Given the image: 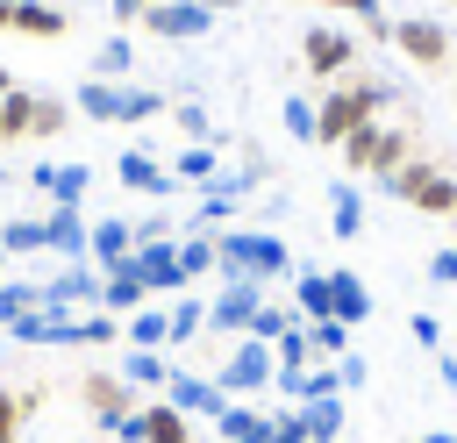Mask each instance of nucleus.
I'll list each match as a JSON object with an SVG mask.
<instances>
[{"label":"nucleus","mask_w":457,"mask_h":443,"mask_svg":"<svg viewBox=\"0 0 457 443\" xmlns=\"http://www.w3.org/2000/svg\"><path fill=\"white\" fill-rule=\"evenodd\" d=\"M214 272L221 279H257V286H271V279H293V250L271 236V229H214Z\"/></svg>","instance_id":"nucleus-1"},{"label":"nucleus","mask_w":457,"mask_h":443,"mask_svg":"<svg viewBox=\"0 0 457 443\" xmlns=\"http://www.w3.org/2000/svg\"><path fill=\"white\" fill-rule=\"evenodd\" d=\"M378 193H393V200H400V207H414V214L457 222V179H450L436 157H407V164H400V179H393V186H378Z\"/></svg>","instance_id":"nucleus-2"},{"label":"nucleus","mask_w":457,"mask_h":443,"mask_svg":"<svg viewBox=\"0 0 457 443\" xmlns=\"http://www.w3.org/2000/svg\"><path fill=\"white\" fill-rule=\"evenodd\" d=\"M386 43H393L414 71H450V64H457V43H450V29H443L436 14H400Z\"/></svg>","instance_id":"nucleus-3"},{"label":"nucleus","mask_w":457,"mask_h":443,"mask_svg":"<svg viewBox=\"0 0 457 443\" xmlns=\"http://www.w3.org/2000/svg\"><path fill=\"white\" fill-rule=\"evenodd\" d=\"M300 64H307V79L343 86V79L357 71V36H350V29H328V21H307V36H300Z\"/></svg>","instance_id":"nucleus-4"},{"label":"nucleus","mask_w":457,"mask_h":443,"mask_svg":"<svg viewBox=\"0 0 457 443\" xmlns=\"http://www.w3.org/2000/svg\"><path fill=\"white\" fill-rule=\"evenodd\" d=\"M271 379H278V357H271V343H257V336H236L228 357H221V372H214V386H221L228 400H250V393H264Z\"/></svg>","instance_id":"nucleus-5"},{"label":"nucleus","mask_w":457,"mask_h":443,"mask_svg":"<svg viewBox=\"0 0 457 443\" xmlns=\"http://www.w3.org/2000/svg\"><path fill=\"white\" fill-rule=\"evenodd\" d=\"M364 121H378V114L364 107L357 71H350L343 86H321V100H314V143H336V150H343V136H350V129H364Z\"/></svg>","instance_id":"nucleus-6"},{"label":"nucleus","mask_w":457,"mask_h":443,"mask_svg":"<svg viewBox=\"0 0 457 443\" xmlns=\"http://www.w3.org/2000/svg\"><path fill=\"white\" fill-rule=\"evenodd\" d=\"M257 307H264V286L257 279H221V293L207 300V336H250V322H257Z\"/></svg>","instance_id":"nucleus-7"},{"label":"nucleus","mask_w":457,"mask_h":443,"mask_svg":"<svg viewBox=\"0 0 457 443\" xmlns=\"http://www.w3.org/2000/svg\"><path fill=\"white\" fill-rule=\"evenodd\" d=\"M79 400H86V414L100 422V429H114V422H129L143 400H136V386L114 372V364H93L86 379H79Z\"/></svg>","instance_id":"nucleus-8"},{"label":"nucleus","mask_w":457,"mask_h":443,"mask_svg":"<svg viewBox=\"0 0 457 443\" xmlns=\"http://www.w3.org/2000/svg\"><path fill=\"white\" fill-rule=\"evenodd\" d=\"M129 272L150 286V300H179V293H193V286L179 279V243H171V236H157V243H136Z\"/></svg>","instance_id":"nucleus-9"},{"label":"nucleus","mask_w":457,"mask_h":443,"mask_svg":"<svg viewBox=\"0 0 457 443\" xmlns=\"http://www.w3.org/2000/svg\"><path fill=\"white\" fill-rule=\"evenodd\" d=\"M143 36H157V43H193V36H207L214 29V14L200 7V0H164V7H143V21H136Z\"/></svg>","instance_id":"nucleus-10"},{"label":"nucleus","mask_w":457,"mask_h":443,"mask_svg":"<svg viewBox=\"0 0 457 443\" xmlns=\"http://www.w3.org/2000/svg\"><path fill=\"white\" fill-rule=\"evenodd\" d=\"M43 307H57V314L100 307V272H93V264H57V272L43 279Z\"/></svg>","instance_id":"nucleus-11"},{"label":"nucleus","mask_w":457,"mask_h":443,"mask_svg":"<svg viewBox=\"0 0 457 443\" xmlns=\"http://www.w3.org/2000/svg\"><path fill=\"white\" fill-rule=\"evenodd\" d=\"M114 186L150 193V200H171V193H179L171 164H164V157H150V150H121V157H114Z\"/></svg>","instance_id":"nucleus-12"},{"label":"nucleus","mask_w":457,"mask_h":443,"mask_svg":"<svg viewBox=\"0 0 457 443\" xmlns=\"http://www.w3.org/2000/svg\"><path fill=\"white\" fill-rule=\"evenodd\" d=\"M29 186L50 193V207H86V193H93V164H79V157H64V164H36Z\"/></svg>","instance_id":"nucleus-13"},{"label":"nucleus","mask_w":457,"mask_h":443,"mask_svg":"<svg viewBox=\"0 0 457 443\" xmlns=\"http://www.w3.org/2000/svg\"><path fill=\"white\" fill-rule=\"evenodd\" d=\"M164 400H171L179 414H207V422H214V414L228 407V393H221L214 379H200V372H186V364H171V379H164Z\"/></svg>","instance_id":"nucleus-14"},{"label":"nucleus","mask_w":457,"mask_h":443,"mask_svg":"<svg viewBox=\"0 0 457 443\" xmlns=\"http://www.w3.org/2000/svg\"><path fill=\"white\" fill-rule=\"evenodd\" d=\"M43 236H50V257H57V264H86L93 222H86L79 207H50V214H43Z\"/></svg>","instance_id":"nucleus-15"},{"label":"nucleus","mask_w":457,"mask_h":443,"mask_svg":"<svg viewBox=\"0 0 457 443\" xmlns=\"http://www.w3.org/2000/svg\"><path fill=\"white\" fill-rule=\"evenodd\" d=\"M129 257H136V222L100 214V222H93V243H86V264H93V272H114V264H129Z\"/></svg>","instance_id":"nucleus-16"},{"label":"nucleus","mask_w":457,"mask_h":443,"mask_svg":"<svg viewBox=\"0 0 457 443\" xmlns=\"http://www.w3.org/2000/svg\"><path fill=\"white\" fill-rule=\"evenodd\" d=\"M121 343L129 350H171V300H150L121 322Z\"/></svg>","instance_id":"nucleus-17"},{"label":"nucleus","mask_w":457,"mask_h":443,"mask_svg":"<svg viewBox=\"0 0 457 443\" xmlns=\"http://www.w3.org/2000/svg\"><path fill=\"white\" fill-rule=\"evenodd\" d=\"M14 36H29V43H64V36H71V14L50 7V0H14Z\"/></svg>","instance_id":"nucleus-18"},{"label":"nucleus","mask_w":457,"mask_h":443,"mask_svg":"<svg viewBox=\"0 0 457 443\" xmlns=\"http://www.w3.org/2000/svg\"><path fill=\"white\" fill-rule=\"evenodd\" d=\"M100 307H107L114 322H129L136 307H150V286H143L129 264H114V272H100Z\"/></svg>","instance_id":"nucleus-19"},{"label":"nucleus","mask_w":457,"mask_h":443,"mask_svg":"<svg viewBox=\"0 0 457 443\" xmlns=\"http://www.w3.org/2000/svg\"><path fill=\"white\" fill-rule=\"evenodd\" d=\"M271 422H278V414H264V407H250V400H228V407L214 414L221 443H264V436H271Z\"/></svg>","instance_id":"nucleus-20"},{"label":"nucleus","mask_w":457,"mask_h":443,"mask_svg":"<svg viewBox=\"0 0 457 443\" xmlns=\"http://www.w3.org/2000/svg\"><path fill=\"white\" fill-rule=\"evenodd\" d=\"M71 107H79L86 121H100V129H121V86H107V79H79Z\"/></svg>","instance_id":"nucleus-21"},{"label":"nucleus","mask_w":457,"mask_h":443,"mask_svg":"<svg viewBox=\"0 0 457 443\" xmlns=\"http://www.w3.org/2000/svg\"><path fill=\"white\" fill-rule=\"evenodd\" d=\"M171 179H179V186L221 179V143H179V150H171Z\"/></svg>","instance_id":"nucleus-22"},{"label":"nucleus","mask_w":457,"mask_h":443,"mask_svg":"<svg viewBox=\"0 0 457 443\" xmlns=\"http://www.w3.org/2000/svg\"><path fill=\"white\" fill-rule=\"evenodd\" d=\"M328 300H336V322H350V329L371 314V286H364L350 264H336V272H328Z\"/></svg>","instance_id":"nucleus-23"},{"label":"nucleus","mask_w":457,"mask_h":443,"mask_svg":"<svg viewBox=\"0 0 457 443\" xmlns=\"http://www.w3.org/2000/svg\"><path fill=\"white\" fill-rule=\"evenodd\" d=\"M114 372H121L129 386H150V393H164V379H171V357H164V350H129V343H121Z\"/></svg>","instance_id":"nucleus-24"},{"label":"nucleus","mask_w":457,"mask_h":443,"mask_svg":"<svg viewBox=\"0 0 457 443\" xmlns=\"http://www.w3.org/2000/svg\"><path fill=\"white\" fill-rule=\"evenodd\" d=\"M328 229H336V243H350L357 229H364V186H328Z\"/></svg>","instance_id":"nucleus-25"},{"label":"nucleus","mask_w":457,"mask_h":443,"mask_svg":"<svg viewBox=\"0 0 457 443\" xmlns=\"http://www.w3.org/2000/svg\"><path fill=\"white\" fill-rule=\"evenodd\" d=\"M293 314H300V322H328V314H336L328 272H293Z\"/></svg>","instance_id":"nucleus-26"},{"label":"nucleus","mask_w":457,"mask_h":443,"mask_svg":"<svg viewBox=\"0 0 457 443\" xmlns=\"http://www.w3.org/2000/svg\"><path fill=\"white\" fill-rule=\"evenodd\" d=\"M143 443H193V414H179L171 400L143 407Z\"/></svg>","instance_id":"nucleus-27"},{"label":"nucleus","mask_w":457,"mask_h":443,"mask_svg":"<svg viewBox=\"0 0 457 443\" xmlns=\"http://www.w3.org/2000/svg\"><path fill=\"white\" fill-rule=\"evenodd\" d=\"M407 157H414V136H407V129H378V150H371V179H378V186H393Z\"/></svg>","instance_id":"nucleus-28"},{"label":"nucleus","mask_w":457,"mask_h":443,"mask_svg":"<svg viewBox=\"0 0 457 443\" xmlns=\"http://www.w3.org/2000/svg\"><path fill=\"white\" fill-rule=\"evenodd\" d=\"M214 264H221V257H214V229H193V236L179 243V279L200 286V279H214Z\"/></svg>","instance_id":"nucleus-29"},{"label":"nucleus","mask_w":457,"mask_h":443,"mask_svg":"<svg viewBox=\"0 0 457 443\" xmlns=\"http://www.w3.org/2000/svg\"><path fill=\"white\" fill-rule=\"evenodd\" d=\"M36 307H43V279H0V336Z\"/></svg>","instance_id":"nucleus-30"},{"label":"nucleus","mask_w":457,"mask_h":443,"mask_svg":"<svg viewBox=\"0 0 457 443\" xmlns=\"http://www.w3.org/2000/svg\"><path fill=\"white\" fill-rule=\"evenodd\" d=\"M136 71V50H129V36H107L100 50H93V64H86V79H107V86H121Z\"/></svg>","instance_id":"nucleus-31"},{"label":"nucleus","mask_w":457,"mask_h":443,"mask_svg":"<svg viewBox=\"0 0 457 443\" xmlns=\"http://www.w3.org/2000/svg\"><path fill=\"white\" fill-rule=\"evenodd\" d=\"M164 114H171V129H179L186 143H221V136H228V129H214V121H207V107H200V100H171Z\"/></svg>","instance_id":"nucleus-32"},{"label":"nucleus","mask_w":457,"mask_h":443,"mask_svg":"<svg viewBox=\"0 0 457 443\" xmlns=\"http://www.w3.org/2000/svg\"><path fill=\"white\" fill-rule=\"evenodd\" d=\"M29 121H36V93H29V86H7V93H0V129H7V143H21Z\"/></svg>","instance_id":"nucleus-33"},{"label":"nucleus","mask_w":457,"mask_h":443,"mask_svg":"<svg viewBox=\"0 0 457 443\" xmlns=\"http://www.w3.org/2000/svg\"><path fill=\"white\" fill-rule=\"evenodd\" d=\"M71 114H79V107H71L64 93H36V121H29V136H43V143H50V136H64V129H71Z\"/></svg>","instance_id":"nucleus-34"},{"label":"nucleus","mask_w":457,"mask_h":443,"mask_svg":"<svg viewBox=\"0 0 457 443\" xmlns=\"http://www.w3.org/2000/svg\"><path fill=\"white\" fill-rule=\"evenodd\" d=\"M300 414H307V443H336V436H343V393H328V400H307Z\"/></svg>","instance_id":"nucleus-35"},{"label":"nucleus","mask_w":457,"mask_h":443,"mask_svg":"<svg viewBox=\"0 0 457 443\" xmlns=\"http://www.w3.org/2000/svg\"><path fill=\"white\" fill-rule=\"evenodd\" d=\"M171 100L157 93V86H121V129H136V121H157Z\"/></svg>","instance_id":"nucleus-36"},{"label":"nucleus","mask_w":457,"mask_h":443,"mask_svg":"<svg viewBox=\"0 0 457 443\" xmlns=\"http://www.w3.org/2000/svg\"><path fill=\"white\" fill-rule=\"evenodd\" d=\"M307 343H314V357L321 364H336V357H350V322H307Z\"/></svg>","instance_id":"nucleus-37"},{"label":"nucleus","mask_w":457,"mask_h":443,"mask_svg":"<svg viewBox=\"0 0 457 443\" xmlns=\"http://www.w3.org/2000/svg\"><path fill=\"white\" fill-rule=\"evenodd\" d=\"M200 329H207V300L179 293V300H171V350H179V343H193Z\"/></svg>","instance_id":"nucleus-38"},{"label":"nucleus","mask_w":457,"mask_h":443,"mask_svg":"<svg viewBox=\"0 0 457 443\" xmlns=\"http://www.w3.org/2000/svg\"><path fill=\"white\" fill-rule=\"evenodd\" d=\"M378 129H386V121H364V129H350V136H343V171H371V150H378Z\"/></svg>","instance_id":"nucleus-39"},{"label":"nucleus","mask_w":457,"mask_h":443,"mask_svg":"<svg viewBox=\"0 0 457 443\" xmlns=\"http://www.w3.org/2000/svg\"><path fill=\"white\" fill-rule=\"evenodd\" d=\"M0 243H7V257H36V250H50L43 222H0Z\"/></svg>","instance_id":"nucleus-40"},{"label":"nucleus","mask_w":457,"mask_h":443,"mask_svg":"<svg viewBox=\"0 0 457 443\" xmlns=\"http://www.w3.org/2000/svg\"><path fill=\"white\" fill-rule=\"evenodd\" d=\"M314 7H336V14H357V29H371V36H393V21H386V7H378V0H314Z\"/></svg>","instance_id":"nucleus-41"},{"label":"nucleus","mask_w":457,"mask_h":443,"mask_svg":"<svg viewBox=\"0 0 457 443\" xmlns=\"http://www.w3.org/2000/svg\"><path fill=\"white\" fill-rule=\"evenodd\" d=\"M286 136L293 143H314V100L307 93H286Z\"/></svg>","instance_id":"nucleus-42"},{"label":"nucleus","mask_w":457,"mask_h":443,"mask_svg":"<svg viewBox=\"0 0 457 443\" xmlns=\"http://www.w3.org/2000/svg\"><path fill=\"white\" fill-rule=\"evenodd\" d=\"M357 93H364V107H371V114L400 107V86H393V79H364V71H357Z\"/></svg>","instance_id":"nucleus-43"},{"label":"nucleus","mask_w":457,"mask_h":443,"mask_svg":"<svg viewBox=\"0 0 457 443\" xmlns=\"http://www.w3.org/2000/svg\"><path fill=\"white\" fill-rule=\"evenodd\" d=\"M264 443H307V414H300V407H278V422H271Z\"/></svg>","instance_id":"nucleus-44"},{"label":"nucleus","mask_w":457,"mask_h":443,"mask_svg":"<svg viewBox=\"0 0 457 443\" xmlns=\"http://www.w3.org/2000/svg\"><path fill=\"white\" fill-rule=\"evenodd\" d=\"M407 336H414L421 350H443V322H436V314H407Z\"/></svg>","instance_id":"nucleus-45"},{"label":"nucleus","mask_w":457,"mask_h":443,"mask_svg":"<svg viewBox=\"0 0 457 443\" xmlns=\"http://www.w3.org/2000/svg\"><path fill=\"white\" fill-rule=\"evenodd\" d=\"M21 422H29V414H21V393H7V386H0V443H7V436H21Z\"/></svg>","instance_id":"nucleus-46"},{"label":"nucleus","mask_w":457,"mask_h":443,"mask_svg":"<svg viewBox=\"0 0 457 443\" xmlns=\"http://www.w3.org/2000/svg\"><path fill=\"white\" fill-rule=\"evenodd\" d=\"M428 279H436V286H457V243H443V250L428 257Z\"/></svg>","instance_id":"nucleus-47"},{"label":"nucleus","mask_w":457,"mask_h":443,"mask_svg":"<svg viewBox=\"0 0 457 443\" xmlns=\"http://www.w3.org/2000/svg\"><path fill=\"white\" fill-rule=\"evenodd\" d=\"M336 372H343V393H357V386H364V379H371V364H364V357H357V350H350V357H336Z\"/></svg>","instance_id":"nucleus-48"},{"label":"nucleus","mask_w":457,"mask_h":443,"mask_svg":"<svg viewBox=\"0 0 457 443\" xmlns=\"http://www.w3.org/2000/svg\"><path fill=\"white\" fill-rule=\"evenodd\" d=\"M107 436H114V443H143V407H136V414H129V422H114V429H107Z\"/></svg>","instance_id":"nucleus-49"},{"label":"nucleus","mask_w":457,"mask_h":443,"mask_svg":"<svg viewBox=\"0 0 457 443\" xmlns=\"http://www.w3.org/2000/svg\"><path fill=\"white\" fill-rule=\"evenodd\" d=\"M200 7H207V14H236V0H200Z\"/></svg>","instance_id":"nucleus-50"},{"label":"nucleus","mask_w":457,"mask_h":443,"mask_svg":"<svg viewBox=\"0 0 457 443\" xmlns=\"http://www.w3.org/2000/svg\"><path fill=\"white\" fill-rule=\"evenodd\" d=\"M421 443H457V436H450V429H428V436H421Z\"/></svg>","instance_id":"nucleus-51"},{"label":"nucleus","mask_w":457,"mask_h":443,"mask_svg":"<svg viewBox=\"0 0 457 443\" xmlns=\"http://www.w3.org/2000/svg\"><path fill=\"white\" fill-rule=\"evenodd\" d=\"M0 29H14V0H0Z\"/></svg>","instance_id":"nucleus-52"},{"label":"nucleus","mask_w":457,"mask_h":443,"mask_svg":"<svg viewBox=\"0 0 457 443\" xmlns=\"http://www.w3.org/2000/svg\"><path fill=\"white\" fill-rule=\"evenodd\" d=\"M7 86H14V71H7V64H0V93H7Z\"/></svg>","instance_id":"nucleus-53"},{"label":"nucleus","mask_w":457,"mask_h":443,"mask_svg":"<svg viewBox=\"0 0 457 443\" xmlns=\"http://www.w3.org/2000/svg\"><path fill=\"white\" fill-rule=\"evenodd\" d=\"M0 279H7V243H0Z\"/></svg>","instance_id":"nucleus-54"},{"label":"nucleus","mask_w":457,"mask_h":443,"mask_svg":"<svg viewBox=\"0 0 457 443\" xmlns=\"http://www.w3.org/2000/svg\"><path fill=\"white\" fill-rule=\"evenodd\" d=\"M50 7H79V0H50Z\"/></svg>","instance_id":"nucleus-55"},{"label":"nucleus","mask_w":457,"mask_h":443,"mask_svg":"<svg viewBox=\"0 0 457 443\" xmlns=\"http://www.w3.org/2000/svg\"><path fill=\"white\" fill-rule=\"evenodd\" d=\"M450 100H457V71H450Z\"/></svg>","instance_id":"nucleus-56"},{"label":"nucleus","mask_w":457,"mask_h":443,"mask_svg":"<svg viewBox=\"0 0 457 443\" xmlns=\"http://www.w3.org/2000/svg\"><path fill=\"white\" fill-rule=\"evenodd\" d=\"M0 150H7V129H0Z\"/></svg>","instance_id":"nucleus-57"},{"label":"nucleus","mask_w":457,"mask_h":443,"mask_svg":"<svg viewBox=\"0 0 457 443\" xmlns=\"http://www.w3.org/2000/svg\"><path fill=\"white\" fill-rule=\"evenodd\" d=\"M150 7H164V0H150Z\"/></svg>","instance_id":"nucleus-58"},{"label":"nucleus","mask_w":457,"mask_h":443,"mask_svg":"<svg viewBox=\"0 0 457 443\" xmlns=\"http://www.w3.org/2000/svg\"><path fill=\"white\" fill-rule=\"evenodd\" d=\"M7 443H21V436H7Z\"/></svg>","instance_id":"nucleus-59"}]
</instances>
